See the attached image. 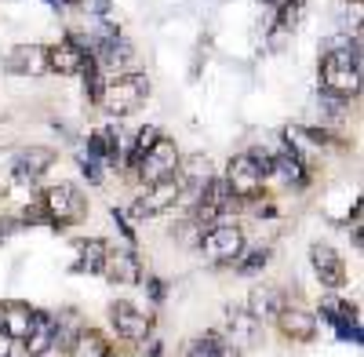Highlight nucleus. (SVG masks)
Segmentation results:
<instances>
[{"mask_svg": "<svg viewBox=\"0 0 364 357\" xmlns=\"http://www.w3.org/2000/svg\"><path fill=\"white\" fill-rule=\"evenodd\" d=\"M149 99V77L146 73H117L109 84H102L99 106L109 117H132Z\"/></svg>", "mask_w": 364, "mask_h": 357, "instance_id": "obj_2", "label": "nucleus"}, {"mask_svg": "<svg viewBox=\"0 0 364 357\" xmlns=\"http://www.w3.org/2000/svg\"><path fill=\"white\" fill-rule=\"evenodd\" d=\"M77 252H80L77 270H84V274H102V262H106V252H109L106 241H99V237H87V241H77Z\"/></svg>", "mask_w": 364, "mask_h": 357, "instance_id": "obj_22", "label": "nucleus"}, {"mask_svg": "<svg viewBox=\"0 0 364 357\" xmlns=\"http://www.w3.org/2000/svg\"><path fill=\"white\" fill-rule=\"evenodd\" d=\"M226 329H230V346H237V350H248L259 339V321L248 310H230L226 314Z\"/></svg>", "mask_w": 364, "mask_h": 357, "instance_id": "obj_18", "label": "nucleus"}, {"mask_svg": "<svg viewBox=\"0 0 364 357\" xmlns=\"http://www.w3.org/2000/svg\"><path fill=\"white\" fill-rule=\"evenodd\" d=\"M178 357H230V350L219 336H200V339H190L182 346Z\"/></svg>", "mask_w": 364, "mask_h": 357, "instance_id": "obj_24", "label": "nucleus"}, {"mask_svg": "<svg viewBox=\"0 0 364 357\" xmlns=\"http://www.w3.org/2000/svg\"><path fill=\"white\" fill-rule=\"evenodd\" d=\"M80 73H84V92H87V99H91V102H99V95H102V70H99V63H95L91 55L84 58Z\"/></svg>", "mask_w": 364, "mask_h": 357, "instance_id": "obj_26", "label": "nucleus"}, {"mask_svg": "<svg viewBox=\"0 0 364 357\" xmlns=\"http://www.w3.org/2000/svg\"><path fill=\"white\" fill-rule=\"evenodd\" d=\"M87 157H102V161H120V135H117V128H95L87 135Z\"/></svg>", "mask_w": 364, "mask_h": 357, "instance_id": "obj_20", "label": "nucleus"}, {"mask_svg": "<svg viewBox=\"0 0 364 357\" xmlns=\"http://www.w3.org/2000/svg\"><path fill=\"white\" fill-rule=\"evenodd\" d=\"M51 339H55V321L48 314L37 310V321H33V332H29L22 343H26V353L29 357H41L44 350H51Z\"/></svg>", "mask_w": 364, "mask_h": 357, "instance_id": "obj_21", "label": "nucleus"}, {"mask_svg": "<svg viewBox=\"0 0 364 357\" xmlns=\"http://www.w3.org/2000/svg\"><path fill=\"white\" fill-rule=\"evenodd\" d=\"M200 252L211 259V262H237L240 255H245V230H240L237 223H211L208 233H200Z\"/></svg>", "mask_w": 364, "mask_h": 357, "instance_id": "obj_4", "label": "nucleus"}, {"mask_svg": "<svg viewBox=\"0 0 364 357\" xmlns=\"http://www.w3.org/2000/svg\"><path fill=\"white\" fill-rule=\"evenodd\" d=\"M4 70L15 77H41L48 73V48L44 44H15L4 55Z\"/></svg>", "mask_w": 364, "mask_h": 357, "instance_id": "obj_8", "label": "nucleus"}, {"mask_svg": "<svg viewBox=\"0 0 364 357\" xmlns=\"http://www.w3.org/2000/svg\"><path fill=\"white\" fill-rule=\"evenodd\" d=\"M171 204H178V178L171 175V178H161V183H149L146 190H142V197L135 201V215L142 219V215H161V212H168Z\"/></svg>", "mask_w": 364, "mask_h": 357, "instance_id": "obj_10", "label": "nucleus"}, {"mask_svg": "<svg viewBox=\"0 0 364 357\" xmlns=\"http://www.w3.org/2000/svg\"><path fill=\"white\" fill-rule=\"evenodd\" d=\"M51 164H55V150H48V146H29V150H18V157H15V178L18 183H33Z\"/></svg>", "mask_w": 364, "mask_h": 357, "instance_id": "obj_16", "label": "nucleus"}, {"mask_svg": "<svg viewBox=\"0 0 364 357\" xmlns=\"http://www.w3.org/2000/svg\"><path fill=\"white\" fill-rule=\"evenodd\" d=\"M273 175H281L284 183H291V186H306L310 183L306 164H302L295 154H277V157H273Z\"/></svg>", "mask_w": 364, "mask_h": 357, "instance_id": "obj_23", "label": "nucleus"}, {"mask_svg": "<svg viewBox=\"0 0 364 357\" xmlns=\"http://www.w3.org/2000/svg\"><path fill=\"white\" fill-rule=\"evenodd\" d=\"M102 274L113 284H139L142 281V259L135 252H106Z\"/></svg>", "mask_w": 364, "mask_h": 357, "instance_id": "obj_14", "label": "nucleus"}, {"mask_svg": "<svg viewBox=\"0 0 364 357\" xmlns=\"http://www.w3.org/2000/svg\"><path fill=\"white\" fill-rule=\"evenodd\" d=\"M51 4H58V8H80V0H51Z\"/></svg>", "mask_w": 364, "mask_h": 357, "instance_id": "obj_34", "label": "nucleus"}, {"mask_svg": "<svg viewBox=\"0 0 364 357\" xmlns=\"http://www.w3.org/2000/svg\"><path fill=\"white\" fill-rule=\"evenodd\" d=\"M80 4H87L91 11H99V15H102V11L109 8V0H80Z\"/></svg>", "mask_w": 364, "mask_h": 357, "instance_id": "obj_33", "label": "nucleus"}, {"mask_svg": "<svg viewBox=\"0 0 364 357\" xmlns=\"http://www.w3.org/2000/svg\"><path fill=\"white\" fill-rule=\"evenodd\" d=\"M33 321H37V310H29V303H18V299L0 303V324L8 329V336L15 343H22L29 332H33Z\"/></svg>", "mask_w": 364, "mask_h": 357, "instance_id": "obj_15", "label": "nucleus"}, {"mask_svg": "<svg viewBox=\"0 0 364 357\" xmlns=\"http://www.w3.org/2000/svg\"><path fill=\"white\" fill-rule=\"evenodd\" d=\"M266 262H269V248H255V252H248L245 262H240V270H245V274H255V270H262Z\"/></svg>", "mask_w": 364, "mask_h": 357, "instance_id": "obj_31", "label": "nucleus"}, {"mask_svg": "<svg viewBox=\"0 0 364 357\" xmlns=\"http://www.w3.org/2000/svg\"><path fill=\"white\" fill-rule=\"evenodd\" d=\"M91 58L99 63L102 73H113L117 77L120 70L132 63V44L120 37V29H117V33H102V41L95 44V55H91Z\"/></svg>", "mask_w": 364, "mask_h": 357, "instance_id": "obj_11", "label": "nucleus"}, {"mask_svg": "<svg viewBox=\"0 0 364 357\" xmlns=\"http://www.w3.org/2000/svg\"><path fill=\"white\" fill-rule=\"evenodd\" d=\"M66 353H70V357H109L113 346H109V339H106L99 329H77V332L70 336Z\"/></svg>", "mask_w": 364, "mask_h": 357, "instance_id": "obj_17", "label": "nucleus"}, {"mask_svg": "<svg viewBox=\"0 0 364 357\" xmlns=\"http://www.w3.org/2000/svg\"><path fill=\"white\" fill-rule=\"evenodd\" d=\"M299 18H302V0H288V4L277 8V29H284V33H291Z\"/></svg>", "mask_w": 364, "mask_h": 357, "instance_id": "obj_28", "label": "nucleus"}, {"mask_svg": "<svg viewBox=\"0 0 364 357\" xmlns=\"http://www.w3.org/2000/svg\"><path fill=\"white\" fill-rule=\"evenodd\" d=\"M18 343L8 336V329H4V324H0V357H11V350H15Z\"/></svg>", "mask_w": 364, "mask_h": 357, "instance_id": "obj_32", "label": "nucleus"}, {"mask_svg": "<svg viewBox=\"0 0 364 357\" xmlns=\"http://www.w3.org/2000/svg\"><path fill=\"white\" fill-rule=\"evenodd\" d=\"M281 307H284V295H281V288H252V295H248V314L262 324V321H273L281 314Z\"/></svg>", "mask_w": 364, "mask_h": 357, "instance_id": "obj_19", "label": "nucleus"}, {"mask_svg": "<svg viewBox=\"0 0 364 357\" xmlns=\"http://www.w3.org/2000/svg\"><path fill=\"white\" fill-rule=\"evenodd\" d=\"M178 161H182V154H178V146L171 142V139H157L149 150L142 154V161L135 164V171H139V178L149 186V183H161V178H171L175 171H178Z\"/></svg>", "mask_w": 364, "mask_h": 357, "instance_id": "obj_5", "label": "nucleus"}, {"mask_svg": "<svg viewBox=\"0 0 364 357\" xmlns=\"http://www.w3.org/2000/svg\"><path fill=\"white\" fill-rule=\"evenodd\" d=\"M84 58H87V48H84L77 37H63L58 44H51V48H48V70L70 77V73H80Z\"/></svg>", "mask_w": 364, "mask_h": 357, "instance_id": "obj_13", "label": "nucleus"}, {"mask_svg": "<svg viewBox=\"0 0 364 357\" xmlns=\"http://www.w3.org/2000/svg\"><path fill=\"white\" fill-rule=\"evenodd\" d=\"M18 223H26V226H37V223H48V215H44V204H41V197H37V201H29V204L22 208V215H18Z\"/></svg>", "mask_w": 364, "mask_h": 357, "instance_id": "obj_30", "label": "nucleus"}, {"mask_svg": "<svg viewBox=\"0 0 364 357\" xmlns=\"http://www.w3.org/2000/svg\"><path fill=\"white\" fill-rule=\"evenodd\" d=\"M284 135L288 139H306L310 146H343V139L339 135H331V132H324V128H284Z\"/></svg>", "mask_w": 364, "mask_h": 357, "instance_id": "obj_25", "label": "nucleus"}, {"mask_svg": "<svg viewBox=\"0 0 364 357\" xmlns=\"http://www.w3.org/2000/svg\"><path fill=\"white\" fill-rule=\"evenodd\" d=\"M226 183L233 190V197L240 201H252V197H262V183H266V175L259 168V161L252 154H237L230 164H226Z\"/></svg>", "mask_w": 364, "mask_h": 357, "instance_id": "obj_6", "label": "nucleus"}, {"mask_svg": "<svg viewBox=\"0 0 364 357\" xmlns=\"http://www.w3.org/2000/svg\"><path fill=\"white\" fill-rule=\"evenodd\" d=\"M109 321H113L117 336L135 339V343H142L149 332H154V317L142 314V310H139L135 303H128V299H117V303L109 307Z\"/></svg>", "mask_w": 364, "mask_h": 357, "instance_id": "obj_7", "label": "nucleus"}, {"mask_svg": "<svg viewBox=\"0 0 364 357\" xmlns=\"http://www.w3.org/2000/svg\"><path fill=\"white\" fill-rule=\"evenodd\" d=\"M41 204H44V215H48V226H58V230H66V226H77L87 212V201L84 193L73 186V183H55L41 193Z\"/></svg>", "mask_w": 364, "mask_h": 357, "instance_id": "obj_3", "label": "nucleus"}, {"mask_svg": "<svg viewBox=\"0 0 364 357\" xmlns=\"http://www.w3.org/2000/svg\"><path fill=\"white\" fill-rule=\"evenodd\" d=\"M269 4H273V8H281V4H288V0H269Z\"/></svg>", "mask_w": 364, "mask_h": 357, "instance_id": "obj_35", "label": "nucleus"}, {"mask_svg": "<svg viewBox=\"0 0 364 357\" xmlns=\"http://www.w3.org/2000/svg\"><path fill=\"white\" fill-rule=\"evenodd\" d=\"M321 87L324 95H336L343 102L360 95V41H328V55H321Z\"/></svg>", "mask_w": 364, "mask_h": 357, "instance_id": "obj_1", "label": "nucleus"}, {"mask_svg": "<svg viewBox=\"0 0 364 357\" xmlns=\"http://www.w3.org/2000/svg\"><path fill=\"white\" fill-rule=\"evenodd\" d=\"M157 139H161V132H157L154 124H146V128L135 135V146H132V154H128V168H132V171H135V164L142 161V154H146V150H149V146H154Z\"/></svg>", "mask_w": 364, "mask_h": 357, "instance_id": "obj_27", "label": "nucleus"}, {"mask_svg": "<svg viewBox=\"0 0 364 357\" xmlns=\"http://www.w3.org/2000/svg\"><path fill=\"white\" fill-rule=\"evenodd\" d=\"M277 321V329H281V336L284 339H291V343H310L314 336H317V317L310 314V310H302V307H281V314L273 317Z\"/></svg>", "mask_w": 364, "mask_h": 357, "instance_id": "obj_12", "label": "nucleus"}, {"mask_svg": "<svg viewBox=\"0 0 364 357\" xmlns=\"http://www.w3.org/2000/svg\"><path fill=\"white\" fill-rule=\"evenodd\" d=\"M310 262H314V274H317V281L324 288L336 292V288L346 284V262L331 245H314L310 248Z\"/></svg>", "mask_w": 364, "mask_h": 357, "instance_id": "obj_9", "label": "nucleus"}, {"mask_svg": "<svg viewBox=\"0 0 364 357\" xmlns=\"http://www.w3.org/2000/svg\"><path fill=\"white\" fill-rule=\"evenodd\" d=\"M324 314H331V321L336 324H357V307L353 303H343V299H328L324 303Z\"/></svg>", "mask_w": 364, "mask_h": 357, "instance_id": "obj_29", "label": "nucleus"}]
</instances>
